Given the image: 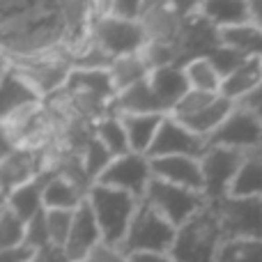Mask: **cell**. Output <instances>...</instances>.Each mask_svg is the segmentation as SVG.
Returning <instances> with one entry per match:
<instances>
[{"mask_svg": "<svg viewBox=\"0 0 262 262\" xmlns=\"http://www.w3.org/2000/svg\"><path fill=\"white\" fill-rule=\"evenodd\" d=\"M5 207H7V203H5V195L3 193H0V212H3V209Z\"/></svg>", "mask_w": 262, "mask_h": 262, "instance_id": "7dc6e473", "label": "cell"}, {"mask_svg": "<svg viewBox=\"0 0 262 262\" xmlns=\"http://www.w3.org/2000/svg\"><path fill=\"white\" fill-rule=\"evenodd\" d=\"M249 9H251V18L258 28H262V0H249Z\"/></svg>", "mask_w": 262, "mask_h": 262, "instance_id": "ee69618b", "label": "cell"}, {"mask_svg": "<svg viewBox=\"0 0 262 262\" xmlns=\"http://www.w3.org/2000/svg\"><path fill=\"white\" fill-rule=\"evenodd\" d=\"M88 205L92 207L97 223H99L101 237L106 246L120 249L124 244V237L134 221V214L138 209L140 200L118 189L95 184L88 191Z\"/></svg>", "mask_w": 262, "mask_h": 262, "instance_id": "7a4b0ae2", "label": "cell"}, {"mask_svg": "<svg viewBox=\"0 0 262 262\" xmlns=\"http://www.w3.org/2000/svg\"><path fill=\"white\" fill-rule=\"evenodd\" d=\"M49 180V175H39L35 180H30L28 184L14 189L12 193L5 198L7 207L16 214L18 219H23L26 223H30L37 214L44 212V184Z\"/></svg>", "mask_w": 262, "mask_h": 262, "instance_id": "ffe728a7", "label": "cell"}, {"mask_svg": "<svg viewBox=\"0 0 262 262\" xmlns=\"http://www.w3.org/2000/svg\"><path fill=\"white\" fill-rule=\"evenodd\" d=\"M147 83L154 90V95L159 97V101L163 104V108L168 111V115H170L172 108L180 104L182 97L191 90L182 64H168V67L152 69L147 76Z\"/></svg>", "mask_w": 262, "mask_h": 262, "instance_id": "e0dca14e", "label": "cell"}, {"mask_svg": "<svg viewBox=\"0 0 262 262\" xmlns=\"http://www.w3.org/2000/svg\"><path fill=\"white\" fill-rule=\"evenodd\" d=\"M216 262H262V239H226Z\"/></svg>", "mask_w": 262, "mask_h": 262, "instance_id": "f546056e", "label": "cell"}, {"mask_svg": "<svg viewBox=\"0 0 262 262\" xmlns=\"http://www.w3.org/2000/svg\"><path fill=\"white\" fill-rule=\"evenodd\" d=\"M163 5H166V0H143V12H140V16L152 12V9H157V7H163Z\"/></svg>", "mask_w": 262, "mask_h": 262, "instance_id": "f6af8a7d", "label": "cell"}, {"mask_svg": "<svg viewBox=\"0 0 262 262\" xmlns=\"http://www.w3.org/2000/svg\"><path fill=\"white\" fill-rule=\"evenodd\" d=\"M207 145L230 149H251L255 145H262V122L253 113L235 104L226 122L207 138Z\"/></svg>", "mask_w": 262, "mask_h": 262, "instance_id": "9c48e42d", "label": "cell"}, {"mask_svg": "<svg viewBox=\"0 0 262 262\" xmlns=\"http://www.w3.org/2000/svg\"><path fill=\"white\" fill-rule=\"evenodd\" d=\"M101 244H104V237H101L99 223H97L92 207L88 205V198H85V203L74 212V223H72V230H69L67 244H64L62 253L67 258V262H83Z\"/></svg>", "mask_w": 262, "mask_h": 262, "instance_id": "8fae6325", "label": "cell"}, {"mask_svg": "<svg viewBox=\"0 0 262 262\" xmlns=\"http://www.w3.org/2000/svg\"><path fill=\"white\" fill-rule=\"evenodd\" d=\"M237 106H242V108H246L249 113H253L262 122V83L255 90H251L246 97H242V99L237 101Z\"/></svg>", "mask_w": 262, "mask_h": 262, "instance_id": "ab89813d", "label": "cell"}, {"mask_svg": "<svg viewBox=\"0 0 262 262\" xmlns=\"http://www.w3.org/2000/svg\"><path fill=\"white\" fill-rule=\"evenodd\" d=\"M9 64H12V62H9V58H7V55H5V53H0V78L5 76V72H7V69H9Z\"/></svg>", "mask_w": 262, "mask_h": 262, "instance_id": "bcb514c9", "label": "cell"}, {"mask_svg": "<svg viewBox=\"0 0 262 262\" xmlns=\"http://www.w3.org/2000/svg\"><path fill=\"white\" fill-rule=\"evenodd\" d=\"M118 118L122 120L124 131H127L129 149L147 157L166 115H118Z\"/></svg>", "mask_w": 262, "mask_h": 262, "instance_id": "7402d4cb", "label": "cell"}, {"mask_svg": "<svg viewBox=\"0 0 262 262\" xmlns=\"http://www.w3.org/2000/svg\"><path fill=\"white\" fill-rule=\"evenodd\" d=\"M26 244L35 251H41V249H49L51 246V239H49V230H46V219H44V212L37 214L30 223H28V232H26Z\"/></svg>", "mask_w": 262, "mask_h": 262, "instance_id": "d590c367", "label": "cell"}, {"mask_svg": "<svg viewBox=\"0 0 262 262\" xmlns=\"http://www.w3.org/2000/svg\"><path fill=\"white\" fill-rule=\"evenodd\" d=\"M81 159H83V168H85V172H88L92 184L99 180V175L106 170V166L113 161V157L106 152V147L95 138V136L85 143V147H83V152H81Z\"/></svg>", "mask_w": 262, "mask_h": 262, "instance_id": "d6a6232c", "label": "cell"}, {"mask_svg": "<svg viewBox=\"0 0 262 262\" xmlns=\"http://www.w3.org/2000/svg\"><path fill=\"white\" fill-rule=\"evenodd\" d=\"M145 28V35H147V41L152 44H163V46H175L180 44L182 37V28H184V21L175 9H170L168 5L163 7H157L152 12L143 14L138 18Z\"/></svg>", "mask_w": 262, "mask_h": 262, "instance_id": "2e32d148", "label": "cell"}, {"mask_svg": "<svg viewBox=\"0 0 262 262\" xmlns=\"http://www.w3.org/2000/svg\"><path fill=\"white\" fill-rule=\"evenodd\" d=\"M127 262H172V258L161 253H136V255H127Z\"/></svg>", "mask_w": 262, "mask_h": 262, "instance_id": "7bdbcfd3", "label": "cell"}, {"mask_svg": "<svg viewBox=\"0 0 262 262\" xmlns=\"http://www.w3.org/2000/svg\"><path fill=\"white\" fill-rule=\"evenodd\" d=\"M62 92H83V95L99 97V99L111 101V104L118 97V90H115L113 81H111L108 69H76L74 67Z\"/></svg>", "mask_w": 262, "mask_h": 262, "instance_id": "d6986e66", "label": "cell"}, {"mask_svg": "<svg viewBox=\"0 0 262 262\" xmlns=\"http://www.w3.org/2000/svg\"><path fill=\"white\" fill-rule=\"evenodd\" d=\"M95 41L101 46L111 60L134 55L147 46V35L140 21L134 18H120V16H101L95 21Z\"/></svg>", "mask_w": 262, "mask_h": 262, "instance_id": "8992f818", "label": "cell"}, {"mask_svg": "<svg viewBox=\"0 0 262 262\" xmlns=\"http://www.w3.org/2000/svg\"><path fill=\"white\" fill-rule=\"evenodd\" d=\"M182 67H184L186 81H189L191 90L221 95L223 78H221L219 69L214 67V62L209 58H193V60H189L186 64H182Z\"/></svg>", "mask_w": 262, "mask_h": 262, "instance_id": "f1b7e54d", "label": "cell"}, {"mask_svg": "<svg viewBox=\"0 0 262 262\" xmlns=\"http://www.w3.org/2000/svg\"><path fill=\"white\" fill-rule=\"evenodd\" d=\"M41 101L44 99L28 83V78L14 64H9L5 76L0 78V122H5L7 118H12L14 113H18L26 106L41 104Z\"/></svg>", "mask_w": 262, "mask_h": 262, "instance_id": "5bb4252c", "label": "cell"}, {"mask_svg": "<svg viewBox=\"0 0 262 262\" xmlns=\"http://www.w3.org/2000/svg\"><path fill=\"white\" fill-rule=\"evenodd\" d=\"M149 182H152L149 159L143 157V154L129 152V154H122V157H115L113 161L106 166V170L101 172L99 180H97L95 184L124 191V193L143 200Z\"/></svg>", "mask_w": 262, "mask_h": 262, "instance_id": "ba28073f", "label": "cell"}, {"mask_svg": "<svg viewBox=\"0 0 262 262\" xmlns=\"http://www.w3.org/2000/svg\"><path fill=\"white\" fill-rule=\"evenodd\" d=\"M219 95H212V92H200V90H189L184 97L180 99V104L172 108L170 118L175 120H182V118H189V115L198 113V111H203L205 106H209L214 99H216Z\"/></svg>", "mask_w": 262, "mask_h": 262, "instance_id": "836d02e7", "label": "cell"}, {"mask_svg": "<svg viewBox=\"0 0 262 262\" xmlns=\"http://www.w3.org/2000/svg\"><path fill=\"white\" fill-rule=\"evenodd\" d=\"M230 195H239V198L262 195V145L244 149V159H242L239 172L232 182Z\"/></svg>", "mask_w": 262, "mask_h": 262, "instance_id": "cb8c5ba5", "label": "cell"}, {"mask_svg": "<svg viewBox=\"0 0 262 262\" xmlns=\"http://www.w3.org/2000/svg\"><path fill=\"white\" fill-rule=\"evenodd\" d=\"M140 12H143V0H111V14L113 16L138 21Z\"/></svg>", "mask_w": 262, "mask_h": 262, "instance_id": "8d00e7d4", "label": "cell"}, {"mask_svg": "<svg viewBox=\"0 0 262 262\" xmlns=\"http://www.w3.org/2000/svg\"><path fill=\"white\" fill-rule=\"evenodd\" d=\"M26 232L28 223L18 219L9 207L0 212V251L3 249H14V246L26 244Z\"/></svg>", "mask_w": 262, "mask_h": 262, "instance_id": "4dcf8cb0", "label": "cell"}, {"mask_svg": "<svg viewBox=\"0 0 262 262\" xmlns=\"http://www.w3.org/2000/svg\"><path fill=\"white\" fill-rule=\"evenodd\" d=\"M242 159H244V149L207 145V152L200 157V168H203V193L209 203H219L230 195Z\"/></svg>", "mask_w": 262, "mask_h": 262, "instance_id": "52a82bcc", "label": "cell"}, {"mask_svg": "<svg viewBox=\"0 0 262 262\" xmlns=\"http://www.w3.org/2000/svg\"><path fill=\"white\" fill-rule=\"evenodd\" d=\"M35 255H37L35 249L23 244V246H14V249H3L0 251V262H32Z\"/></svg>", "mask_w": 262, "mask_h": 262, "instance_id": "f35d334b", "label": "cell"}, {"mask_svg": "<svg viewBox=\"0 0 262 262\" xmlns=\"http://www.w3.org/2000/svg\"><path fill=\"white\" fill-rule=\"evenodd\" d=\"M209 60H212L214 67L219 69L221 78H228L232 72H237V69H239L249 58H246L244 53H239L237 49H230V46H223L221 44L216 51H212V53H209Z\"/></svg>", "mask_w": 262, "mask_h": 262, "instance_id": "e575fe53", "label": "cell"}, {"mask_svg": "<svg viewBox=\"0 0 262 262\" xmlns=\"http://www.w3.org/2000/svg\"><path fill=\"white\" fill-rule=\"evenodd\" d=\"M14 149H16V145H14V140L9 138V134L5 131L3 124H0V163H3Z\"/></svg>", "mask_w": 262, "mask_h": 262, "instance_id": "b9f144b4", "label": "cell"}, {"mask_svg": "<svg viewBox=\"0 0 262 262\" xmlns=\"http://www.w3.org/2000/svg\"><path fill=\"white\" fill-rule=\"evenodd\" d=\"M41 175L39 152L16 147L3 163H0V193L7 198L14 189L28 184L30 180Z\"/></svg>", "mask_w": 262, "mask_h": 262, "instance_id": "9a60e30c", "label": "cell"}, {"mask_svg": "<svg viewBox=\"0 0 262 262\" xmlns=\"http://www.w3.org/2000/svg\"><path fill=\"white\" fill-rule=\"evenodd\" d=\"M262 83V58H249L237 72H232L228 78H223L221 95L230 101H239L251 90H255Z\"/></svg>", "mask_w": 262, "mask_h": 262, "instance_id": "d4e9b609", "label": "cell"}, {"mask_svg": "<svg viewBox=\"0 0 262 262\" xmlns=\"http://www.w3.org/2000/svg\"><path fill=\"white\" fill-rule=\"evenodd\" d=\"M149 72H152V69L147 67L143 53H134V55L118 58V60H113V62H111V67H108L111 81H113L118 95L122 90H129V88L138 85L140 81H145V78L149 76Z\"/></svg>", "mask_w": 262, "mask_h": 262, "instance_id": "484cf974", "label": "cell"}, {"mask_svg": "<svg viewBox=\"0 0 262 262\" xmlns=\"http://www.w3.org/2000/svg\"><path fill=\"white\" fill-rule=\"evenodd\" d=\"M223 239H262V195L228 198L214 203Z\"/></svg>", "mask_w": 262, "mask_h": 262, "instance_id": "5b68a950", "label": "cell"}, {"mask_svg": "<svg viewBox=\"0 0 262 262\" xmlns=\"http://www.w3.org/2000/svg\"><path fill=\"white\" fill-rule=\"evenodd\" d=\"M200 3H203V0H166L168 7L175 9L182 18H189V16L200 14Z\"/></svg>", "mask_w": 262, "mask_h": 262, "instance_id": "60d3db41", "label": "cell"}, {"mask_svg": "<svg viewBox=\"0 0 262 262\" xmlns=\"http://www.w3.org/2000/svg\"><path fill=\"white\" fill-rule=\"evenodd\" d=\"M175 235L177 228L172 223H168L161 214L154 212L147 203L140 200L120 251L124 255H136V253L170 255V249L175 244Z\"/></svg>", "mask_w": 262, "mask_h": 262, "instance_id": "3957f363", "label": "cell"}, {"mask_svg": "<svg viewBox=\"0 0 262 262\" xmlns=\"http://www.w3.org/2000/svg\"><path fill=\"white\" fill-rule=\"evenodd\" d=\"M149 168H152V177H157V180L170 182V184L203 193V168H200V159L157 157V159H149Z\"/></svg>", "mask_w": 262, "mask_h": 262, "instance_id": "4fadbf2b", "label": "cell"}, {"mask_svg": "<svg viewBox=\"0 0 262 262\" xmlns=\"http://www.w3.org/2000/svg\"><path fill=\"white\" fill-rule=\"evenodd\" d=\"M92 136L104 145L106 152H108L113 159L131 152L127 131H124V124L118 115H106V118L97 120V122L92 124Z\"/></svg>", "mask_w": 262, "mask_h": 262, "instance_id": "4316f807", "label": "cell"}, {"mask_svg": "<svg viewBox=\"0 0 262 262\" xmlns=\"http://www.w3.org/2000/svg\"><path fill=\"white\" fill-rule=\"evenodd\" d=\"M44 219H46V230H49L51 246L64 249L69 230H72V223H74V212H69V209H44Z\"/></svg>", "mask_w": 262, "mask_h": 262, "instance_id": "1f68e13d", "label": "cell"}, {"mask_svg": "<svg viewBox=\"0 0 262 262\" xmlns=\"http://www.w3.org/2000/svg\"><path fill=\"white\" fill-rule=\"evenodd\" d=\"M143 203H147L154 212L161 214L168 223L180 228L191 216H195L209 200L200 191H191V189H184V186H177V184H170V182L152 177L147 191H145Z\"/></svg>", "mask_w": 262, "mask_h": 262, "instance_id": "277c9868", "label": "cell"}, {"mask_svg": "<svg viewBox=\"0 0 262 262\" xmlns=\"http://www.w3.org/2000/svg\"><path fill=\"white\" fill-rule=\"evenodd\" d=\"M221 32V44L237 49L244 53L246 58H262V28L255 23H246V26L226 28Z\"/></svg>", "mask_w": 262, "mask_h": 262, "instance_id": "83f0119b", "label": "cell"}, {"mask_svg": "<svg viewBox=\"0 0 262 262\" xmlns=\"http://www.w3.org/2000/svg\"><path fill=\"white\" fill-rule=\"evenodd\" d=\"M219 46H221V32H219V28H214L200 14L189 16L184 21L180 44H177L180 64H186L193 58H209V53L216 51Z\"/></svg>", "mask_w": 262, "mask_h": 262, "instance_id": "7c38bea8", "label": "cell"}, {"mask_svg": "<svg viewBox=\"0 0 262 262\" xmlns=\"http://www.w3.org/2000/svg\"><path fill=\"white\" fill-rule=\"evenodd\" d=\"M207 152V140L200 136L191 134L186 127H182L175 118L166 115L163 124L159 129L157 138H154L152 147H149L147 157L157 159V157H193L200 159Z\"/></svg>", "mask_w": 262, "mask_h": 262, "instance_id": "30bf717a", "label": "cell"}, {"mask_svg": "<svg viewBox=\"0 0 262 262\" xmlns=\"http://www.w3.org/2000/svg\"><path fill=\"white\" fill-rule=\"evenodd\" d=\"M200 16H205L219 30L253 23L249 0H203L200 3Z\"/></svg>", "mask_w": 262, "mask_h": 262, "instance_id": "ac0fdd59", "label": "cell"}, {"mask_svg": "<svg viewBox=\"0 0 262 262\" xmlns=\"http://www.w3.org/2000/svg\"><path fill=\"white\" fill-rule=\"evenodd\" d=\"M83 262H127V255H124L120 249L101 244V246H97V249L92 251Z\"/></svg>", "mask_w": 262, "mask_h": 262, "instance_id": "74e56055", "label": "cell"}, {"mask_svg": "<svg viewBox=\"0 0 262 262\" xmlns=\"http://www.w3.org/2000/svg\"><path fill=\"white\" fill-rule=\"evenodd\" d=\"M223 230L214 203H207L195 216L177 228L175 244L170 249L172 262H216L223 244Z\"/></svg>", "mask_w": 262, "mask_h": 262, "instance_id": "6da1fadb", "label": "cell"}, {"mask_svg": "<svg viewBox=\"0 0 262 262\" xmlns=\"http://www.w3.org/2000/svg\"><path fill=\"white\" fill-rule=\"evenodd\" d=\"M232 108H235V101H230V99H226L223 95H219L216 99H214L209 106H205L203 111L189 115V118L177 120V122H180L182 127L189 129L191 134H195V136H200V138L207 140L214 131L226 122V118L232 113Z\"/></svg>", "mask_w": 262, "mask_h": 262, "instance_id": "44dd1931", "label": "cell"}, {"mask_svg": "<svg viewBox=\"0 0 262 262\" xmlns=\"http://www.w3.org/2000/svg\"><path fill=\"white\" fill-rule=\"evenodd\" d=\"M85 198H88L85 191H81L72 180H67L60 172L49 175V180L44 184V209H69V212H76L85 203Z\"/></svg>", "mask_w": 262, "mask_h": 262, "instance_id": "603a6c76", "label": "cell"}]
</instances>
